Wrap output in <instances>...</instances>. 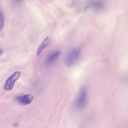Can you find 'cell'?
<instances>
[{"mask_svg":"<svg viewBox=\"0 0 128 128\" xmlns=\"http://www.w3.org/2000/svg\"><path fill=\"white\" fill-rule=\"evenodd\" d=\"M88 93L86 88L81 87L79 90L74 101V105L76 109L80 110L84 108L87 104Z\"/></svg>","mask_w":128,"mask_h":128,"instance_id":"6da1fadb","label":"cell"},{"mask_svg":"<svg viewBox=\"0 0 128 128\" xmlns=\"http://www.w3.org/2000/svg\"><path fill=\"white\" fill-rule=\"evenodd\" d=\"M79 57L78 50L76 49H73L70 52L66 58V62L68 66H73L76 64Z\"/></svg>","mask_w":128,"mask_h":128,"instance_id":"7a4b0ae2","label":"cell"},{"mask_svg":"<svg viewBox=\"0 0 128 128\" xmlns=\"http://www.w3.org/2000/svg\"><path fill=\"white\" fill-rule=\"evenodd\" d=\"M21 73L19 71L15 72L6 80L4 86V89L10 90L14 87L15 82L19 78Z\"/></svg>","mask_w":128,"mask_h":128,"instance_id":"3957f363","label":"cell"},{"mask_svg":"<svg viewBox=\"0 0 128 128\" xmlns=\"http://www.w3.org/2000/svg\"><path fill=\"white\" fill-rule=\"evenodd\" d=\"M33 99V96L30 94L18 96L16 98V101L22 105H26L30 104Z\"/></svg>","mask_w":128,"mask_h":128,"instance_id":"277c9868","label":"cell"},{"mask_svg":"<svg viewBox=\"0 0 128 128\" xmlns=\"http://www.w3.org/2000/svg\"><path fill=\"white\" fill-rule=\"evenodd\" d=\"M51 38L48 36L46 38L38 49L37 52V55L38 56H39L42 50L45 48L49 46L51 43Z\"/></svg>","mask_w":128,"mask_h":128,"instance_id":"5b68a950","label":"cell"},{"mask_svg":"<svg viewBox=\"0 0 128 128\" xmlns=\"http://www.w3.org/2000/svg\"><path fill=\"white\" fill-rule=\"evenodd\" d=\"M61 53V52L60 50L54 52L48 57L46 61L47 64L50 65L53 63L58 58Z\"/></svg>","mask_w":128,"mask_h":128,"instance_id":"8992f818","label":"cell"},{"mask_svg":"<svg viewBox=\"0 0 128 128\" xmlns=\"http://www.w3.org/2000/svg\"><path fill=\"white\" fill-rule=\"evenodd\" d=\"M4 18L3 15L0 12V31L3 28L4 26Z\"/></svg>","mask_w":128,"mask_h":128,"instance_id":"52a82bcc","label":"cell"},{"mask_svg":"<svg viewBox=\"0 0 128 128\" xmlns=\"http://www.w3.org/2000/svg\"><path fill=\"white\" fill-rule=\"evenodd\" d=\"M23 0H14L17 3H20Z\"/></svg>","mask_w":128,"mask_h":128,"instance_id":"ba28073f","label":"cell"},{"mask_svg":"<svg viewBox=\"0 0 128 128\" xmlns=\"http://www.w3.org/2000/svg\"><path fill=\"white\" fill-rule=\"evenodd\" d=\"M4 52V51L3 50L1 49L0 48V55H1Z\"/></svg>","mask_w":128,"mask_h":128,"instance_id":"9c48e42d","label":"cell"}]
</instances>
